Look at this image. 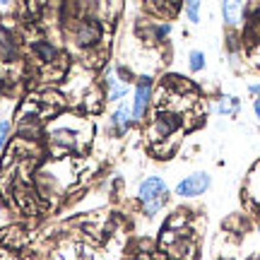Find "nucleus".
<instances>
[{
    "label": "nucleus",
    "mask_w": 260,
    "mask_h": 260,
    "mask_svg": "<svg viewBox=\"0 0 260 260\" xmlns=\"http://www.w3.org/2000/svg\"><path fill=\"white\" fill-rule=\"evenodd\" d=\"M138 198L142 205H152V203H167L169 198V188L164 183V178L159 176H149L142 181V186L138 190Z\"/></svg>",
    "instance_id": "f257e3e1"
},
{
    "label": "nucleus",
    "mask_w": 260,
    "mask_h": 260,
    "mask_svg": "<svg viewBox=\"0 0 260 260\" xmlns=\"http://www.w3.org/2000/svg\"><path fill=\"white\" fill-rule=\"evenodd\" d=\"M149 96H152V77L142 75L138 77V87H135V99H133V118L140 121L149 106Z\"/></svg>",
    "instance_id": "f03ea898"
},
{
    "label": "nucleus",
    "mask_w": 260,
    "mask_h": 260,
    "mask_svg": "<svg viewBox=\"0 0 260 260\" xmlns=\"http://www.w3.org/2000/svg\"><path fill=\"white\" fill-rule=\"evenodd\" d=\"M207 188H210V176H207L205 171H198V174L183 178V181L178 183L176 195H181V198H195V195H203Z\"/></svg>",
    "instance_id": "7ed1b4c3"
},
{
    "label": "nucleus",
    "mask_w": 260,
    "mask_h": 260,
    "mask_svg": "<svg viewBox=\"0 0 260 260\" xmlns=\"http://www.w3.org/2000/svg\"><path fill=\"white\" fill-rule=\"evenodd\" d=\"M99 39H102V27H99L96 19H84L75 29V41L80 46H94Z\"/></svg>",
    "instance_id": "20e7f679"
},
{
    "label": "nucleus",
    "mask_w": 260,
    "mask_h": 260,
    "mask_svg": "<svg viewBox=\"0 0 260 260\" xmlns=\"http://www.w3.org/2000/svg\"><path fill=\"white\" fill-rule=\"evenodd\" d=\"M178 128V118L176 116H167V113H161L154 118V125H152V133H154V138H169L174 130Z\"/></svg>",
    "instance_id": "39448f33"
},
{
    "label": "nucleus",
    "mask_w": 260,
    "mask_h": 260,
    "mask_svg": "<svg viewBox=\"0 0 260 260\" xmlns=\"http://www.w3.org/2000/svg\"><path fill=\"white\" fill-rule=\"evenodd\" d=\"M130 116H133V104L123 102L111 116V125L116 128V133H125L130 128Z\"/></svg>",
    "instance_id": "423d86ee"
},
{
    "label": "nucleus",
    "mask_w": 260,
    "mask_h": 260,
    "mask_svg": "<svg viewBox=\"0 0 260 260\" xmlns=\"http://www.w3.org/2000/svg\"><path fill=\"white\" fill-rule=\"evenodd\" d=\"M106 87H109V99L111 102H121L125 99V94H128V84L118 80L116 73H106Z\"/></svg>",
    "instance_id": "0eeeda50"
},
{
    "label": "nucleus",
    "mask_w": 260,
    "mask_h": 260,
    "mask_svg": "<svg viewBox=\"0 0 260 260\" xmlns=\"http://www.w3.org/2000/svg\"><path fill=\"white\" fill-rule=\"evenodd\" d=\"M0 56L5 60H15L17 58V44H15L12 34L3 27H0Z\"/></svg>",
    "instance_id": "6e6552de"
},
{
    "label": "nucleus",
    "mask_w": 260,
    "mask_h": 260,
    "mask_svg": "<svg viewBox=\"0 0 260 260\" xmlns=\"http://www.w3.org/2000/svg\"><path fill=\"white\" fill-rule=\"evenodd\" d=\"M34 53L39 56V60L51 63V60L56 58V48H53V44H48V41H37V44H34Z\"/></svg>",
    "instance_id": "1a4fd4ad"
},
{
    "label": "nucleus",
    "mask_w": 260,
    "mask_h": 260,
    "mask_svg": "<svg viewBox=\"0 0 260 260\" xmlns=\"http://www.w3.org/2000/svg\"><path fill=\"white\" fill-rule=\"evenodd\" d=\"M239 12H241L239 3H222V15L226 19V24H236L239 22Z\"/></svg>",
    "instance_id": "9d476101"
},
{
    "label": "nucleus",
    "mask_w": 260,
    "mask_h": 260,
    "mask_svg": "<svg viewBox=\"0 0 260 260\" xmlns=\"http://www.w3.org/2000/svg\"><path fill=\"white\" fill-rule=\"evenodd\" d=\"M51 138H53V142L60 145V147H73L75 145V133H70V130H53Z\"/></svg>",
    "instance_id": "9b49d317"
},
{
    "label": "nucleus",
    "mask_w": 260,
    "mask_h": 260,
    "mask_svg": "<svg viewBox=\"0 0 260 260\" xmlns=\"http://www.w3.org/2000/svg\"><path fill=\"white\" fill-rule=\"evenodd\" d=\"M236 111H239V99H236V96H222V102L217 104V113H229V116H234Z\"/></svg>",
    "instance_id": "f8f14e48"
},
{
    "label": "nucleus",
    "mask_w": 260,
    "mask_h": 260,
    "mask_svg": "<svg viewBox=\"0 0 260 260\" xmlns=\"http://www.w3.org/2000/svg\"><path fill=\"white\" fill-rule=\"evenodd\" d=\"M188 60H190V70H193V73H200V70L205 68V53L203 51H190Z\"/></svg>",
    "instance_id": "ddd939ff"
},
{
    "label": "nucleus",
    "mask_w": 260,
    "mask_h": 260,
    "mask_svg": "<svg viewBox=\"0 0 260 260\" xmlns=\"http://www.w3.org/2000/svg\"><path fill=\"white\" fill-rule=\"evenodd\" d=\"M186 15L190 22H198V17H200V3H188L186 5Z\"/></svg>",
    "instance_id": "4468645a"
},
{
    "label": "nucleus",
    "mask_w": 260,
    "mask_h": 260,
    "mask_svg": "<svg viewBox=\"0 0 260 260\" xmlns=\"http://www.w3.org/2000/svg\"><path fill=\"white\" fill-rule=\"evenodd\" d=\"M169 34H171V24H169V22H164V24L154 27V37H157V41H161V39L169 37Z\"/></svg>",
    "instance_id": "2eb2a0df"
},
{
    "label": "nucleus",
    "mask_w": 260,
    "mask_h": 260,
    "mask_svg": "<svg viewBox=\"0 0 260 260\" xmlns=\"http://www.w3.org/2000/svg\"><path fill=\"white\" fill-rule=\"evenodd\" d=\"M8 133H10V123H8V121H3V123H0V149H3L5 140H8Z\"/></svg>",
    "instance_id": "dca6fc26"
},
{
    "label": "nucleus",
    "mask_w": 260,
    "mask_h": 260,
    "mask_svg": "<svg viewBox=\"0 0 260 260\" xmlns=\"http://www.w3.org/2000/svg\"><path fill=\"white\" fill-rule=\"evenodd\" d=\"M248 92H251V94H255V96H258V99H260V84H251V87H248Z\"/></svg>",
    "instance_id": "f3484780"
},
{
    "label": "nucleus",
    "mask_w": 260,
    "mask_h": 260,
    "mask_svg": "<svg viewBox=\"0 0 260 260\" xmlns=\"http://www.w3.org/2000/svg\"><path fill=\"white\" fill-rule=\"evenodd\" d=\"M253 109H255V116H258V121H260V99H255V104H253Z\"/></svg>",
    "instance_id": "a211bd4d"
}]
</instances>
